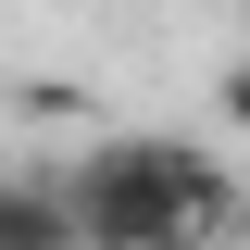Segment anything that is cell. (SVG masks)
<instances>
[{"instance_id":"3957f363","label":"cell","mask_w":250,"mask_h":250,"mask_svg":"<svg viewBox=\"0 0 250 250\" xmlns=\"http://www.w3.org/2000/svg\"><path fill=\"white\" fill-rule=\"evenodd\" d=\"M213 113H225V125L250 138V62H225V88H213Z\"/></svg>"},{"instance_id":"6da1fadb","label":"cell","mask_w":250,"mask_h":250,"mask_svg":"<svg viewBox=\"0 0 250 250\" xmlns=\"http://www.w3.org/2000/svg\"><path fill=\"white\" fill-rule=\"evenodd\" d=\"M62 213H75V250H238L250 188L200 138H100L62 175Z\"/></svg>"},{"instance_id":"7a4b0ae2","label":"cell","mask_w":250,"mask_h":250,"mask_svg":"<svg viewBox=\"0 0 250 250\" xmlns=\"http://www.w3.org/2000/svg\"><path fill=\"white\" fill-rule=\"evenodd\" d=\"M0 250H75V213L50 175H0Z\"/></svg>"}]
</instances>
